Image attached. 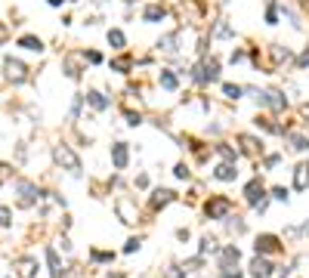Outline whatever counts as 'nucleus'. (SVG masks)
Here are the masks:
<instances>
[{
    "label": "nucleus",
    "mask_w": 309,
    "mask_h": 278,
    "mask_svg": "<svg viewBox=\"0 0 309 278\" xmlns=\"http://www.w3.org/2000/svg\"><path fill=\"white\" fill-rule=\"evenodd\" d=\"M84 59H87V62H93V65H96V62H102V56H99L96 50H90V53H84Z\"/></svg>",
    "instance_id": "79ce46f5"
},
{
    "label": "nucleus",
    "mask_w": 309,
    "mask_h": 278,
    "mask_svg": "<svg viewBox=\"0 0 309 278\" xmlns=\"http://www.w3.org/2000/svg\"><path fill=\"white\" fill-rule=\"evenodd\" d=\"M13 275L16 278H34L38 275V259L34 256H16L13 259Z\"/></svg>",
    "instance_id": "6e6552de"
},
{
    "label": "nucleus",
    "mask_w": 309,
    "mask_h": 278,
    "mask_svg": "<svg viewBox=\"0 0 309 278\" xmlns=\"http://www.w3.org/2000/svg\"><path fill=\"white\" fill-rule=\"evenodd\" d=\"M220 278H244V272L238 266H220V272H216Z\"/></svg>",
    "instance_id": "473e14b6"
},
{
    "label": "nucleus",
    "mask_w": 309,
    "mask_h": 278,
    "mask_svg": "<svg viewBox=\"0 0 309 278\" xmlns=\"http://www.w3.org/2000/svg\"><path fill=\"white\" fill-rule=\"evenodd\" d=\"M176 41H179V31H176V34H164V37L158 41V50H164V53H176V50H179V47H176Z\"/></svg>",
    "instance_id": "cd10ccee"
},
{
    "label": "nucleus",
    "mask_w": 309,
    "mask_h": 278,
    "mask_svg": "<svg viewBox=\"0 0 309 278\" xmlns=\"http://www.w3.org/2000/svg\"><path fill=\"white\" fill-rule=\"evenodd\" d=\"M105 278H127V275H124V272H108Z\"/></svg>",
    "instance_id": "de8ad7c7"
},
{
    "label": "nucleus",
    "mask_w": 309,
    "mask_h": 278,
    "mask_svg": "<svg viewBox=\"0 0 309 278\" xmlns=\"http://www.w3.org/2000/svg\"><path fill=\"white\" fill-rule=\"evenodd\" d=\"M53 158H56V164L62 167V170H68L71 176H81V173H84V167H81V158L75 155V148H71V145L59 142L56 148H53Z\"/></svg>",
    "instance_id": "f03ea898"
},
{
    "label": "nucleus",
    "mask_w": 309,
    "mask_h": 278,
    "mask_svg": "<svg viewBox=\"0 0 309 278\" xmlns=\"http://www.w3.org/2000/svg\"><path fill=\"white\" fill-rule=\"evenodd\" d=\"M10 222H13V210L7 204H0V226H10Z\"/></svg>",
    "instance_id": "4c0bfd02"
},
{
    "label": "nucleus",
    "mask_w": 309,
    "mask_h": 278,
    "mask_svg": "<svg viewBox=\"0 0 309 278\" xmlns=\"http://www.w3.org/2000/svg\"><path fill=\"white\" fill-rule=\"evenodd\" d=\"M130 68H133V56H130V53H124V56H118V59H112V71L127 74Z\"/></svg>",
    "instance_id": "bb28decb"
},
{
    "label": "nucleus",
    "mask_w": 309,
    "mask_h": 278,
    "mask_svg": "<svg viewBox=\"0 0 309 278\" xmlns=\"http://www.w3.org/2000/svg\"><path fill=\"white\" fill-rule=\"evenodd\" d=\"M4 71H7V78L13 81V84H22V81H28V68L19 62V59H4Z\"/></svg>",
    "instance_id": "9d476101"
},
{
    "label": "nucleus",
    "mask_w": 309,
    "mask_h": 278,
    "mask_svg": "<svg viewBox=\"0 0 309 278\" xmlns=\"http://www.w3.org/2000/svg\"><path fill=\"white\" fill-rule=\"evenodd\" d=\"M216 155H220L226 164H238V148H232L229 142H220V145H216Z\"/></svg>",
    "instance_id": "5701e85b"
},
{
    "label": "nucleus",
    "mask_w": 309,
    "mask_h": 278,
    "mask_svg": "<svg viewBox=\"0 0 309 278\" xmlns=\"http://www.w3.org/2000/svg\"><path fill=\"white\" fill-rule=\"evenodd\" d=\"M115 210H118L121 222H127V226H133V222H139V210H136V201H133V198L121 195V198L115 201Z\"/></svg>",
    "instance_id": "423d86ee"
},
{
    "label": "nucleus",
    "mask_w": 309,
    "mask_h": 278,
    "mask_svg": "<svg viewBox=\"0 0 309 278\" xmlns=\"http://www.w3.org/2000/svg\"><path fill=\"white\" fill-rule=\"evenodd\" d=\"M108 44H112L115 50H124V31H118V28H112V31H108Z\"/></svg>",
    "instance_id": "2f4dec72"
},
{
    "label": "nucleus",
    "mask_w": 309,
    "mask_h": 278,
    "mask_svg": "<svg viewBox=\"0 0 309 278\" xmlns=\"http://www.w3.org/2000/svg\"><path fill=\"white\" fill-rule=\"evenodd\" d=\"M213 179H220V182H235V179H238V167H235V164H216L213 167V173H210Z\"/></svg>",
    "instance_id": "4468645a"
},
{
    "label": "nucleus",
    "mask_w": 309,
    "mask_h": 278,
    "mask_svg": "<svg viewBox=\"0 0 309 278\" xmlns=\"http://www.w3.org/2000/svg\"><path fill=\"white\" fill-rule=\"evenodd\" d=\"M112 164H115V170H127V164H130V148H127V142L112 145Z\"/></svg>",
    "instance_id": "ddd939ff"
},
{
    "label": "nucleus",
    "mask_w": 309,
    "mask_h": 278,
    "mask_svg": "<svg viewBox=\"0 0 309 278\" xmlns=\"http://www.w3.org/2000/svg\"><path fill=\"white\" fill-rule=\"evenodd\" d=\"M176 238H179V241H189L192 232H189V229H176Z\"/></svg>",
    "instance_id": "a18cd8bd"
},
{
    "label": "nucleus",
    "mask_w": 309,
    "mask_h": 278,
    "mask_svg": "<svg viewBox=\"0 0 309 278\" xmlns=\"http://www.w3.org/2000/svg\"><path fill=\"white\" fill-rule=\"evenodd\" d=\"M207 253H220V241L213 235H204L201 244H198V256H207Z\"/></svg>",
    "instance_id": "4be33fe9"
},
{
    "label": "nucleus",
    "mask_w": 309,
    "mask_h": 278,
    "mask_svg": "<svg viewBox=\"0 0 309 278\" xmlns=\"http://www.w3.org/2000/svg\"><path fill=\"white\" fill-rule=\"evenodd\" d=\"M253 250L257 256H272V253H284V241L275 232H260L253 238Z\"/></svg>",
    "instance_id": "7ed1b4c3"
},
{
    "label": "nucleus",
    "mask_w": 309,
    "mask_h": 278,
    "mask_svg": "<svg viewBox=\"0 0 309 278\" xmlns=\"http://www.w3.org/2000/svg\"><path fill=\"white\" fill-rule=\"evenodd\" d=\"M253 124H257L260 130H266V133H272V136H284V133H287L281 124H275V121L266 118V115H257V118H253Z\"/></svg>",
    "instance_id": "a211bd4d"
},
{
    "label": "nucleus",
    "mask_w": 309,
    "mask_h": 278,
    "mask_svg": "<svg viewBox=\"0 0 309 278\" xmlns=\"http://www.w3.org/2000/svg\"><path fill=\"white\" fill-rule=\"evenodd\" d=\"M287 142H290V148H294V152H306L309 148V133H294V130H287Z\"/></svg>",
    "instance_id": "6ab92c4d"
},
{
    "label": "nucleus",
    "mask_w": 309,
    "mask_h": 278,
    "mask_svg": "<svg viewBox=\"0 0 309 278\" xmlns=\"http://www.w3.org/2000/svg\"><path fill=\"white\" fill-rule=\"evenodd\" d=\"M223 93H226V99H241L244 87L241 84H223Z\"/></svg>",
    "instance_id": "7c9ffc66"
},
{
    "label": "nucleus",
    "mask_w": 309,
    "mask_h": 278,
    "mask_svg": "<svg viewBox=\"0 0 309 278\" xmlns=\"http://www.w3.org/2000/svg\"><path fill=\"white\" fill-rule=\"evenodd\" d=\"M306 65H309V50H303L300 59H297V68H306Z\"/></svg>",
    "instance_id": "37998d69"
},
{
    "label": "nucleus",
    "mask_w": 309,
    "mask_h": 278,
    "mask_svg": "<svg viewBox=\"0 0 309 278\" xmlns=\"http://www.w3.org/2000/svg\"><path fill=\"white\" fill-rule=\"evenodd\" d=\"M173 176H176V179H189V176H192V170H189V164H186V161H179V164L173 167Z\"/></svg>",
    "instance_id": "c9c22d12"
},
{
    "label": "nucleus",
    "mask_w": 309,
    "mask_h": 278,
    "mask_svg": "<svg viewBox=\"0 0 309 278\" xmlns=\"http://www.w3.org/2000/svg\"><path fill=\"white\" fill-rule=\"evenodd\" d=\"M223 222H226V229H229V235H244V232H247V222H244L241 216H226Z\"/></svg>",
    "instance_id": "393cba45"
},
{
    "label": "nucleus",
    "mask_w": 309,
    "mask_h": 278,
    "mask_svg": "<svg viewBox=\"0 0 309 278\" xmlns=\"http://www.w3.org/2000/svg\"><path fill=\"white\" fill-rule=\"evenodd\" d=\"M238 142H241V152H244L247 158H257V155H263V139L250 136V133H238Z\"/></svg>",
    "instance_id": "f8f14e48"
},
{
    "label": "nucleus",
    "mask_w": 309,
    "mask_h": 278,
    "mask_svg": "<svg viewBox=\"0 0 309 278\" xmlns=\"http://www.w3.org/2000/svg\"><path fill=\"white\" fill-rule=\"evenodd\" d=\"M173 201H176V192H173V189H155V192L149 195V210L158 213V210H164L167 204H173Z\"/></svg>",
    "instance_id": "1a4fd4ad"
},
{
    "label": "nucleus",
    "mask_w": 309,
    "mask_h": 278,
    "mask_svg": "<svg viewBox=\"0 0 309 278\" xmlns=\"http://www.w3.org/2000/svg\"><path fill=\"white\" fill-rule=\"evenodd\" d=\"M216 256H220V266H238L241 250H238V244H223Z\"/></svg>",
    "instance_id": "dca6fc26"
},
{
    "label": "nucleus",
    "mask_w": 309,
    "mask_h": 278,
    "mask_svg": "<svg viewBox=\"0 0 309 278\" xmlns=\"http://www.w3.org/2000/svg\"><path fill=\"white\" fill-rule=\"evenodd\" d=\"M294 189L297 192H306L309 189V161H300L294 167Z\"/></svg>",
    "instance_id": "f3484780"
},
{
    "label": "nucleus",
    "mask_w": 309,
    "mask_h": 278,
    "mask_svg": "<svg viewBox=\"0 0 309 278\" xmlns=\"http://www.w3.org/2000/svg\"><path fill=\"white\" fill-rule=\"evenodd\" d=\"M44 256H47V266H50V275H53V278H62V275H65V269H62V259H59L56 247H53V244H47Z\"/></svg>",
    "instance_id": "2eb2a0df"
},
{
    "label": "nucleus",
    "mask_w": 309,
    "mask_h": 278,
    "mask_svg": "<svg viewBox=\"0 0 309 278\" xmlns=\"http://www.w3.org/2000/svg\"><path fill=\"white\" fill-rule=\"evenodd\" d=\"M272 275H275V266H272L266 256H253L250 259V278H272Z\"/></svg>",
    "instance_id": "9b49d317"
},
{
    "label": "nucleus",
    "mask_w": 309,
    "mask_h": 278,
    "mask_svg": "<svg viewBox=\"0 0 309 278\" xmlns=\"http://www.w3.org/2000/svg\"><path fill=\"white\" fill-rule=\"evenodd\" d=\"M266 198H269V189L260 182V176H253V179L244 185V201L250 204V207H257V204H260V201H266Z\"/></svg>",
    "instance_id": "0eeeda50"
},
{
    "label": "nucleus",
    "mask_w": 309,
    "mask_h": 278,
    "mask_svg": "<svg viewBox=\"0 0 309 278\" xmlns=\"http://www.w3.org/2000/svg\"><path fill=\"white\" fill-rule=\"evenodd\" d=\"M269 198H275V201H284L287 204V189H284V185H272V189H269Z\"/></svg>",
    "instance_id": "f704fd0d"
},
{
    "label": "nucleus",
    "mask_w": 309,
    "mask_h": 278,
    "mask_svg": "<svg viewBox=\"0 0 309 278\" xmlns=\"http://www.w3.org/2000/svg\"><path fill=\"white\" fill-rule=\"evenodd\" d=\"M244 59V50H232V62H241Z\"/></svg>",
    "instance_id": "49530a36"
},
{
    "label": "nucleus",
    "mask_w": 309,
    "mask_h": 278,
    "mask_svg": "<svg viewBox=\"0 0 309 278\" xmlns=\"http://www.w3.org/2000/svg\"><path fill=\"white\" fill-rule=\"evenodd\" d=\"M13 189H16V195H19V207H34V204L44 198V192L31 179H16Z\"/></svg>",
    "instance_id": "39448f33"
},
{
    "label": "nucleus",
    "mask_w": 309,
    "mask_h": 278,
    "mask_svg": "<svg viewBox=\"0 0 309 278\" xmlns=\"http://www.w3.org/2000/svg\"><path fill=\"white\" fill-rule=\"evenodd\" d=\"M50 4H53V7H59V4H62V0H50Z\"/></svg>",
    "instance_id": "8fccbe9b"
},
{
    "label": "nucleus",
    "mask_w": 309,
    "mask_h": 278,
    "mask_svg": "<svg viewBox=\"0 0 309 278\" xmlns=\"http://www.w3.org/2000/svg\"><path fill=\"white\" fill-rule=\"evenodd\" d=\"M65 74H68V78H81V68H78V56L75 53L65 56Z\"/></svg>",
    "instance_id": "c756f323"
},
{
    "label": "nucleus",
    "mask_w": 309,
    "mask_h": 278,
    "mask_svg": "<svg viewBox=\"0 0 309 278\" xmlns=\"http://www.w3.org/2000/svg\"><path fill=\"white\" fill-rule=\"evenodd\" d=\"M4 37H7V31H4V28H0V41H4Z\"/></svg>",
    "instance_id": "3c124183"
},
{
    "label": "nucleus",
    "mask_w": 309,
    "mask_h": 278,
    "mask_svg": "<svg viewBox=\"0 0 309 278\" xmlns=\"http://www.w3.org/2000/svg\"><path fill=\"white\" fill-rule=\"evenodd\" d=\"M244 93H250L253 99H257V105L263 108H272V111H284L287 108V99L281 90H253V87H244Z\"/></svg>",
    "instance_id": "f257e3e1"
},
{
    "label": "nucleus",
    "mask_w": 309,
    "mask_h": 278,
    "mask_svg": "<svg viewBox=\"0 0 309 278\" xmlns=\"http://www.w3.org/2000/svg\"><path fill=\"white\" fill-rule=\"evenodd\" d=\"M158 84L164 87L167 93H173V90L179 87V81H176V74H173L170 68H161V71H158Z\"/></svg>",
    "instance_id": "aec40b11"
},
{
    "label": "nucleus",
    "mask_w": 309,
    "mask_h": 278,
    "mask_svg": "<svg viewBox=\"0 0 309 278\" xmlns=\"http://www.w3.org/2000/svg\"><path fill=\"white\" fill-rule=\"evenodd\" d=\"M142 247V238L136 235V238H127V244H124V253H136Z\"/></svg>",
    "instance_id": "e433bc0d"
},
{
    "label": "nucleus",
    "mask_w": 309,
    "mask_h": 278,
    "mask_svg": "<svg viewBox=\"0 0 309 278\" xmlns=\"http://www.w3.org/2000/svg\"><path fill=\"white\" fill-rule=\"evenodd\" d=\"M139 278H149V275H139Z\"/></svg>",
    "instance_id": "603ef678"
},
{
    "label": "nucleus",
    "mask_w": 309,
    "mask_h": 278,
    "mask_svg": "<svg viewBox=\"0 0 309 278\" xmlns=\"http://www.w3.org/2000/svg\"><path fill=\"white\" fill-rule=\"evenodd\" d=\"M303 118H309V102H306V105H303Z\"/></svg>",
    "instance_id": "09e8293b"
},
{
    "label": "nucleus",
    "mask_w": 309,
    "mask_h": 278,
    "mask_svg": "<svg viewBox=\"0 0 309 278\" xmlns=\"http://www.w3.org/2000/svg\"><path fill=\"white\" fill-rule=\"evenodd\" d=\"M145 185H149V176L139 173V176H136V189H145Z\"/></svg>",
    "instance_id": "c03bdc74"
},
{
    "label": "nucleus",
    "mask_w": 309,
    "mask_h": 278,
    "mask_svg": "<svg viewBox=\"0 0 309 278\" xmlns=\"http://www.w3.org/2000/svg\"><path fill=\"white\" fill-rule=\"evenodd\" d=\"M124 118H127V124H130V127H139V124H142L139 111H124Z\"/></svg>",
    "instance_id": "58836bf2"
},
{
    "label": "nucleus",
    "mask_w": 309,
    "mask_h": 278,
    "mask_svg": "<svg viewBox=\"0 0 309 278\" xmlns=\"http://www.w3.org/2000/svg\"><path fill=\"white\" fill-rule=\"evenodd\" d=\"M266 22H269V25H275V22H278V13H275V4H272V7L266 10Z\"/></svg>",
    "instance_id": "a19ab883"
},
{
    "label": "nucleus",
    "mask_w": 309,
    "mask_h": 278,
    "mask_svg": "<svg viewBox=\"0 0 309 278\" xmlns=\"http://www.w3.org/2000/svg\"><path fill=\"white\" fill-rule=\"evenodd\" d=\"M164 16H167V10L161 7V4H149V7L142 10V19H145V22H158V19H164Z\"/></svg>",
    "instance_id": "b1692460"
},
{
    "label": "nucleus",
    "mask_w": 309,
    "mask_h": 278,
    "mask_svg": "<svg viewBox=\"0 0 309 278\" xmlns=\"http://www.w3.org/2000/svg\"><path fill=\"white\" fill-rule=\"evenodd\" d=\"M164 278H186V269H183V263H170V266L164 269Z\"/></svg>",
    "instance_id": "72a5a7b5"
},
{
    "label": "nucleus",
    "mask_w": 309,
    "mask_h": 278,
    "mask_svg": "<svg viewBox=\"0 0 309 278\" xmlns=\"http://www.w3.org/2000/svg\"><path fill=\"white\" fill-rule=\"evenodd\" d=\"M195 278H204V275H195Z\"/></svg>",
    "instance_id": "864d4df0"
},
{
    "label": "nucleus",
    "mask_w": 309,
    "mask_h": 278,
    "mask_svg": "<svg viewBox=\"0 0 309 278\" xmlns=\"http://www.w3.org/2000/svg\"><path fill=\"white\" fill-rule=\"evenodd\" d=\"M112 259H115L112 250H96V247L90 250V263H96V266H99V263H112Z\"/></svg>",
    "instance_id": "c85d7f7f"
},
{
    "label": "nucleus",
    "mask_w": 309,
    "mask_h": 278,
    "mask_svg": "<svg viewBox=\"0 0 309 278\" xmlns=\"http://www.w3.org/2000/svg\"><path fill=\"white\" fill-rule=\"evenodd\" d=\"M204 216L207 219H226V216H232V198L229 195H210L204 201Z\"/></svg>",
    "instance_id": "20e7f679"
},
{
    "label": "nucleus",
    "mask_w": 309,
    "mask_h": 278,
    "mask_svg": "<svg viewBox=\"0 0 309 278\" xmlns=\"http://www.w3.org/2000/svg\"><path fill=\"white\" fill-rule=\"evenodd\" d=\"M278 161H281V155H266V158H263V167H266V170H272V167H278Z\"/></svg>",
    "instance_id": "ea45409f"
},
{
    "label": "nucleus",
    "mask_w": 309,
    "mask_h": 278,
    "mask_svg": "<svg viewBox=\"0 0 309 278\" xmlns=\"http://www.w3.org/2000/svg\"><path fill=\"white\" fill-rule=\"evenodd\" d=\"M84 99H87L90 105H93L96 111H105L108 105H112V99H108V96H102V93H99V90H90V93H87V96H84Z\"/></svg>",
    "instance_id": "412c9836"
},
{
    "label": "nucleus",
    "mask_w": 309,
    "mask_h": 278,
    "mask_svg": "<svg viewBox=\"0 0 309 278\" xmlns=\"http://www.w3.org/2000/svg\"><path fill=\"white\" fill-rule=\"evenodd\" d=\"M19 47H25V50H31V53H41V50H44V41H41V37H34V34H22V37H19Z\"/></svg>",
    "instance_id": "a878e982"
}]
</instances>
